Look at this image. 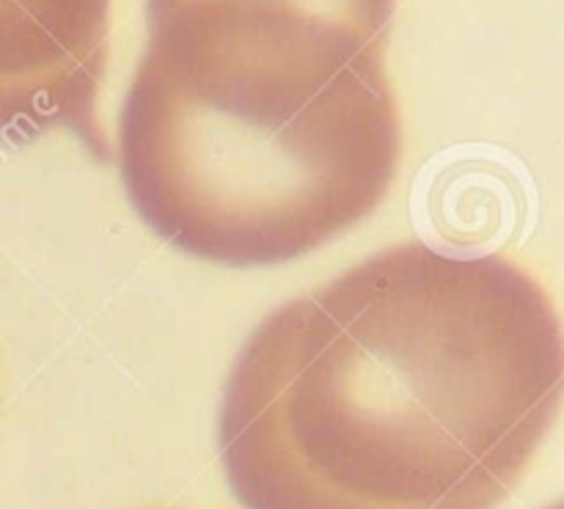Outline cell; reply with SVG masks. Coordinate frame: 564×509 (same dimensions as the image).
I'll return each mask as SVG.
<instances>
[{
  "label": "cell",
  "instance_id": "6da1fadb",
  "mask_svg": "<svg viewBox=\"0 0 564 509\" xmlns=\"http://www.w3.org/2000/svg\"><path fill=\"white\" fill-rule=\"evenodd\" d=\"M562 367L523 264L405 242L264 317L226 380L220 461L246 509H499Z\"/></svg>",
  "mask_w": 564,
  "mask_h": 509
},
{
  "label": "cell",
  "instance_id": "7a4b0ae2",
  "mask_svg": "<svg viewBox=\"0 0 564 509\" xmlns=\"http://www.w3.org/2000/svg\"><path fill=\"white\" fill-rule=\"evenodd\" d=\"M119 116L143 224L204 262L306 257L380 207L402 121L389 39L284 0H154Z\"/></svg>",
  "mask_w": 564,
  "mask_h": 509
},
{
  "label": "cell",
  "instance_id": "3957f363",
  "mask_svg": "<svg viewBox=\"0 0 564 509\" xmlns=\"http://www.w3.org/2000/svg\"><path fill=\"white\" fill-rule=\"evenodd\" d=\"M110 0H0V124L99 147Z\"/></svg>",
  "mask_w": 564,
  "mask_h": 509
},
{
  "label": "cell",
  "instance_id": "277c9868",
  "mask_svg": "<svg viewBox=\"0 0 564 509\" xmlns=\"http://www.w3.org/2000/svg\"><path fill=\"white\" fill-rule=\"evenodd\" d=\"M284 3L301 6V9L345 22V25L380 39H389L391 17L397 9V0H284Z\"/></svg>",
  "mask_w": 564,
  "mask_h": 509
}]
</instances>
